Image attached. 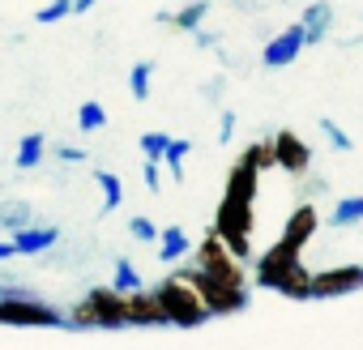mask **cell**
Masks as SVG:
<instances>
[{"label":"cell","mask_w":363,"mask_h":350,"mask_svg":"<svg viewBox=\"0 0 363 350\" xmlns=\"http://www.w3.org/2000/svg\"><path fill=\"white\" fill-rule=\"evenodd\" d=\"M206 18H210V0H189V5H184V9H175V13H167V9H162V13H154V22H158V26H175V30H189V35H193V30H201V26H206Z\"/></svg>","instance_id":"9a60e30c"},{"label":"cell","mask_w":363,"mask_h":350,"mask_svg":"<svg viewBox=\"0 0 363 350\" xmlns=\"http://www.w3.org/2000/svg\"><path fill=\"white\" fill-rule=\"evenodd\" d=\"M269 145H274V166H282V171H291V175H303V171L312 166V149H308V141H303L299 132L282 128V132L269 137Z\"/></svg>","instance_id":"9c48e42d"},{"label":"cell","mask_w":363,"mask_h":350,"mask_svg":"<svg viewBox=\"0 0 363 350\" xmlns=\"http://www.w3.org/2000/svg\"><path fill=\"white\" fill-rule=\"evenodd\" d=\"M257 180H261V171H252L244 158L231 166V175H227V193H235V197H257Z\"/></svg>","instance_id":"ac0fdd59"},{"label":"cell","mask_w":363,"mask_h":350,"mask_svg":"<svg viewBox=\"0 0 363 350\" xmlns=\"http://www.w3.org/2000/svg\"><path fill=\"white\" fill-rule=\"evenodd\" d=\"M0 261H13V244L9 239H0Z\"/></svg>","instance_id":"8d00e7d4"},{"label":"cell","mask_w":363,"mask_h":350,"mask_svg":"<svg viewBox=\"0 0 363 350\" xmlns=\"http://www.w3.org/2000/svg\"><path fill=\"white\" fill-rule=\"evenodd\" d=\"M299 52H303V30H299V22H295V26L278 30V35L261 47V64H265V69H286V64L299 60Z\"/></svg>","instance_id":"30bf717a"},{"label":"cell","mask_w":363,"mask_h":350,"mask_svg":"<svg viewBox=\"0 0 363 350\" xmlns=\"http://www.w3.org/2000/svg\"><path fill=\"white\" fill-rule=\"evenodd\" d=\"M193 252V239L184 227H158V261L162 265H179Z\"/></svg>","instance_id":"2e32d148"},{"label":"cell","mask_w":363,"mask_h":350,"mask_svg":"<svg viewBox=\"0 0 363 350\" xmlns=\"http://www.w3.org/2000/svg\"><path fill=\"white\" fill-rule=\"evenodd\" d=\"M299 30H303V43H325L329 30H333V5L329 0H308L303 13H299Z\"/></svg>","instance_id":"7c38bea8"},{"label":"cell","mask_w":363,"mask_h":350,"mask_svg":"<svg viewBox=\"0 0 363 350\" xmlns=\"http://www.w3.org/2000/svg\"><path fill=\"white\" fill-rule=\"evenodd\" d=\"M141 175H145V188H150V193H162V162H150V158H145Z\"/></svg>","instance_id":"4dcf8cb0"},{"label":"cell","mask_w":363,"mask_h":350,"mask_svg":"<svg viewBox=\"0 0 363 350\" xmlns=\"http://www.w3.org/2000/svg\"><path fill=\"white\" fill-rule=\"evenodd\" d=\"M363 286V273L359 265H337V269H325V273H312L308 282V299H337V295H350Z\"/></svg>","instance_id":"ba28073f"},{"label":"cell","mask_w":363,"mask_h":350,"mask_svg":"<svg viewBox=\"0 0 363 350\" xmlns=\"http://www.w3.org/2000/svg\"><path fill=\"white\" fill-rule=\"evenodd\" d=\"M124 295H116L111 286H90L86 299L73 303V312L65 316V329H124Z\"/></svg>","instance_id":"3957f363"},{"label":"cell","mask_w":363,"mask_h":350,"mask_svg":"<svg viewBox=\"0 0 363 350\" xmlns=\"http://www.w3.org/2000/svg\"><path fill=\"white\" fill-rule=\"evenodd\" d=\"M223 90H227V77H214V81H210V86H206V98H218V94H223Z\"/></svg>","instance_id":"e575fe53"},{"label":"cell","mask_w":363,"mask_h":350,"mask_svg":"<svg viewBox=\"0 0 363 350\" xmlns=\"http://www.w3.org/2000/svg\"><path fill=\"white\" fill-rule=\"evenodd\" d=\"M316 227H320L316 205H312V201H299V205L291 210L286 227H282V244H286V248H295V252H303V244L316 235Z\"/></svg>","instance_id":"8fae6325"},{"label":"cell","mask_w":363,"mask_h":350,"mask_svg":"<svg viewBox=\"0 0 363 350\" xmlns=\"http://www.w3.org/2000/svg\"><path fill=\"white\" fill-rule=\"evenodd\" d=\"M291 5H295V0H291Z\"/></svg>","instance_id":"f35d334b"},{"label":"cell","mask_w":363,"mask_h":350,"mask_svg":"<svg viewBox=\"0 0 363 350\" xmlns=\"http://www.w3.org/2000/svg\"><path fill=\"white\" fill-rule=\"evenodd\" d=\"M167 132H158V128H150V132H141V154L150 158V162H162V154H167Z\"/></svg>","instance_id":"484cf974"},{"label":"cell","mask_w":363,"mask_h":350,"mask_svg":"<svg viewBox=\"0 0 363 350\" xmlns=\"http://www.w3.org/2000/svg\"><path fill=\"white\" fill-rule=\"evenodd\" d=\"M320 132L329 137V145H333V149H342V154H350V149H354V141H350V132H346V128H342L337 120H329V115H320Z\"/></svg>","instance_id":"d4e9b609"},{"label":"cell","mask_w":363,"mask_h":350,"mask_svg":"<svg viewBox=\"0 0 363 350\" xmlns=\"http://www.w3.org/2000/svg\"><path fill=\"white\" fill-rule=\"evenodd\" d=\"M193 265L206 269V273H214V278H223V282L244 286V265L227 252V244H223L218 235H206V239L197 244V261H193Z\"/></svg>","instance_id":"52a82bcc"},{"label":"cell","mask_w":363,"mask_h":350,"mask_svg":"<svg viewBox=\"0 0 363 350\" xmlns=\"http://www.w3.org/2000/svg\"><path fill=\"white\" fill-rule=\"evenodd\" d=\"M0 324H30V329H65V312L35 299L22 286H0Z\"/></svg>","instance_id":"277c9868"},{"label":"cell","mask_w":363,"mask_h":350,"mask_svg":"<svg viewBox=\"0 0 363 350\" xmlns=\"http://www.w3.org/2000/svg\"><path fill=\"white\" fill-rule=\"evenodd\" d=\"M171 278H179L184 286H193V295L201 299V307L210 316H231V312H244L248 307V286H235V282H223L197 265H175Z\"/></svg>","instance_id":"6da1fadb"},{"label":"cell","mask_w":363,"mask_h":350,"mask_svg":"<svg viewBox=\"0 0 363 350\" xmlns=\"http://www.w3.org/2000/svg\"><path fill=\"white\" fill-rule=\"evenodd\" d=\"M99 0H73V13H86V9H94Z\"/></svg>","instance_id":"d590c367"},{"label":"cell","mask_w":363,"mask_h":350,"mask_svg":"<svg viewBox=\"0 0 363 350\" xmlns=\"http://www.w3.org/2000/svg\"><path fill=\"white\" fill-rule=\"evenodd\" d=\"M359 273H363V265H359Z\"/></svg>","instance_id":"74e56055"},{"label":"cell","mask_w":363,"mask_h":350,"mask_svg":"<svg viewBox=\"0 0 363 350\" xmlns=\"http://www.w3.org/2000/svg\"><path fill=\"white\" fill-rule=\"evenodd\" d=\"M252 201L257 197H235V193H223L218 201V214H214V235L227 244V252L244 265L252 256Z\"/></svg>","instance_id":"7a4b0ae2"},{"label":"cell","mask_w":363,"mask_h":350,"mask_svg":"<svg viewBox=\"0 0 363 350\" xmlns=\"http://www.w3.org/2000/svg\"><path fill=\"white\" fill-rule=\"evenodd\" d=\"M193 154V141H184V137H171L167 141V154H162V166H167V175L179 184L184 180V158Z\"/></svg>","instance_id":"d6986e66"},{"label":"cell","mask_w":363,"mask_h":350,"mask_svg":"<svg viewBox=\"0 0 363 350\" xmlns=\"http://www.w3.org/2000/svg\"><path fill=\"white\" fill-rule=\"evenodd\" d=\"M56 158L60 162H86V149L82 145H56Z\"/></svg>","instance_id":"836d02e7"},{"label":"cell","mask_w":363,"mask_h":350,"mask_svg":"<svg viewBox=\"0 0 363 350\" xmlns=\"http://www.w3.org/2000/svg\"><path fill=\"white\" fill-rule=\"evenodd\" d=\"M77 128H82V132H99V128H107V107L94 103V98H86V103L77 107Z\"/></svg>","instance_id":"cb8c5ba5"},{"label":"cell","mask_w":363,"mask_h":350,"mask_svg":"<svg viewBox=\"0 0 363 350\" xmlns=\"http://www.w3.org/2000/svg\"><path fill=\"white\" fill-rule=\"evenodd\" d=\"M94 184H99V193H103V214L120 210V201H124V184H120V175H111V171H94Z\"/></svg>","instance_id":"ffe728a7"},{"label":"cell","mask_w":363,"mask_h":350,"mask_svg":"<svg viewBox=\"0 0 363 350\" xmlns=\"http://www.w3.org/2000/svg\"><path fill=\"white\" fill-rule=\"evenodd\" d=\"M218 39H223V35H214V30H206V26L193 30V43H197L201 52H218Z\"/></svg>","instance_id":"d6a6232c"},{"label":"cell","mask_w":363,"mask_h":350,"mask_svg":"<svg viewBox=\"0 0 363 350\" xmlns=\"http://www.w3.org/2000/svg\"><path fill=\"white\" fill-rule=\"evenodd\" d=\"M329 222H333V227H359V222H363V197H342V201L333 205Z\"/></svg>","instance_id":"603a6c76"},{"label":"cell","mask_w":363,"mask_h":350,"mask_svg":"<svg viewBox=\"0 0 363 350\" xmlns=\"http://www.w3.org/2000/svg\"><path fill=\"white\" fill-rule=\"evenodd\" d=\"M128 235L141 239V244H158V227L150 218H128Z\"/></svg>","instance_id":"f546056e"},{"label":"cell","mask_w":363,"mask_h":350,"mask_svg":"<svg viewBox=\"0 0 363 350\" xmlns=\"http://www.w3.org/2000/svg\"><path fill=\"white\" fill-rule=\"evenodd\" d=\"M299 265H303V261H299V252H295V248H286V244L278 239V244L257 261V286H265V290H278V295H282V290H286V282L299 273Z\"/></svg>","instance_id":"8992f818"},{"label":"cell","mask_w":363,"mask_h":350,"mask_svg":"<svg viewBox=\"0 0 363 350\" xmlns=\"http://www.w3.org/2000/svg\"><path fill=\"white\" fill-rule=\"evenodd\" d=\"M111 290H116V295H133V290H145V286H141V273H137V265H133L128 256H120V261H116V273H111Z\"/></svg>","instance_id":"44dd1931"},{"label":"cell","mask_w":363,"mask_h":350,"mask_svg":"<svg viewBox=\"0 0 363 350\" xmlns=\"http://www.w3.org/2000/svg\"><path fill=\"white\" fill-rule=\"evenodd\" d=\"M43 154H48V137H43V132H26V137L18 141L13 162H18V171H35V166L43 162Z\"/></svg>","instance_id":"e0dca14e"},{"label":"cell","mask_w":363,"mask_h":350,"mask_svg":"<svg viewBox=\"0 0 363 350\" xmlns=\"http://www.w3.org/2000/svg\"><path fill=\"white\" fill-rule=\"evenodd\" d=\"M150 81H154V60H137V64L128 69V94H133L137 103H145V98H150Z\"/></svg>","instance_id":"7402d4cb"},{"label":"cell","mask_w":363,"mask_h":350,"mask_svg":"<svg viewBox=\"0 0 363 350\" xmlns=\"http://www.w3.org/2000/svg\"><path fill=\"white\" fill-rule=\"evenodd\" d=\"M244 162H248L252 171H269V166H274V145H269V141L248 145V149H244Z\"/></svg>","instance_id":"4316f807"},{"label":"cell","mask_w":363,"mask_h":350,"mask_svg":"<svg viewBox=\"0 0 363 350\" xmlns=\"http://www.w3.org/2000/svg\"><path fill=\"white\" fill-rule=\"evenodd\" d=\"M0 222L9 227V235H13V231H22V227H30V205H26V201L5 205V210H0Z\"/></svg>","instance_id":"f1b7e54d"},{"label":"cell","mask_w":363,"mask_h":350,"mask_svg":"<svg viewBox=\"0 0 363 350\" xmlns=\"http://www.w3.org/2000/svg\"><path fill=\"white\" fill-rule=\"evenodd\" d=\"M150 295L158 299V307H162V320H167V324H175V329H197V324H206V320H210V312L201 307V299L193 295V286H184L179 278H167V282H158Z\"/></svg>","instance_id":"5b68a950"},{"label":"cell","mask_w":363,"mask_h":350,"mask_svg":"<svg viewBox=\"0 0 363 350\" xmlns=\"http://www.w3.org/2000/svg\"><path fill=\"white\" fill-rule=\"evenodd\" d=\"M73 13V0H52V5H43L39 13H35V22L39 26H56V22H65Z\"/></svg>","instance_id":"83f0119b"},{"label":"cell","mask_w":363,"mask_h":350,"mask_svg":"<svg viewBox=\"0 0 363 350\" xmlns=\"http://www.w3.org/2000/svg\"><path fill=\"white\" fill-rule=\"evenodd\" d=\"M231 137H235V111H231V107H223V115H218V141L227 145Z\"/></svg>","instance_id":"1f68e13d"},{"label":"cell","mask_w":363,"mask_h":350,"mask_svg":"<svg viewBox=\"0 0 363 350\" xmlns=\"http://www.w3.org/2000/svg\"><path fill=\"white\" fill-rule=\"evenodd\" d=\"M9 244H13V256H39V252H48V248L60 244V227H35L30 222V227L13 231Z\"/></svg>","instance_id":"4fadbf2b"},{"label":"cell","mask_w":363,"mask_h":350,"mask_svg":"<svg viewBox=\"0 0 363 350\" xmlns=\"http://www.w3.org/2000/svg\"><path fill=\"white\" fill-rule=\"evenodd\" d=\"M124 320H128V324H141V329L167 324V320H162V307H158V299H154L150 290H133V295H124Z\"/></svg>","instance_id":"5bb4252c"}]
</instances>
